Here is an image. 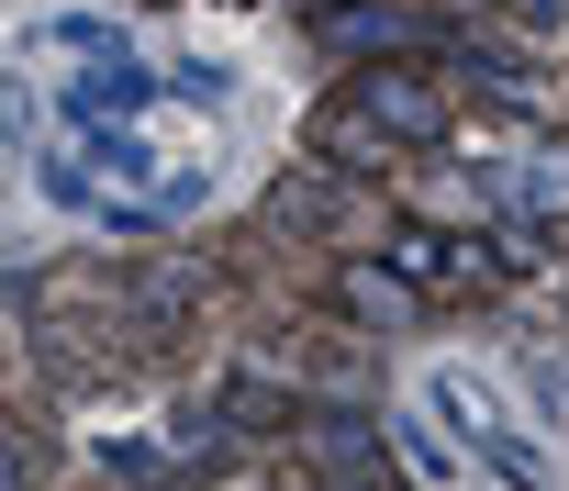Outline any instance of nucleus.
I'll use <instances>...</instances> for the list:
<instances>
[{
  "instance_id": "obj_1",
  "label": "nucleus",
  "mask_w": 569,
  "mask_h": 491,
  "mask_svg": "<svg viewBox=\"0 0 569 491\" xmlns=\"http://www.w3.org/2000/svg\"><path fill=\"white\" fill-rule=\"evenodd\" d=\"M358 112H369L391 146H436V134H447V90H436L425 68H402V57H380V68L358 79Z\"/></svg>"
},
{
  "instance_id": "obj_2",
  "label": "nucleus",
  "mask_w": 569,
  "mask_h": 491,
  "mask_svg": "<svg viewBox=\"0 0 569 491\" xmlns=\"http://www.w3.org/2000/svg\"><path fill=\"white\" fill-rule=\"evenodd\" d=\"M313 34H325L336 57H369V46L402 57V46H413V12H391V0H347V12H313Z\"/></svg>"
},
{
  "instance_id": "obj_3",
  "label": "nucleus",
  "mask_w": 569,
  "mask_h": 491,
  "mask_svg": "<svg viewBox=\"0 0 569 491\" xmlns=\"http://www.w3.org/2000/svg\"><path fill=\"white\" fill-rule=\"evenodd\" d=\"M469 258H480V246H447V234H425V223H402V234H391V269H402L413 291H436V280H469Z\"/></svg>"
},
{
  "instance_id": "obj_4",
  "label": "nucleus",
  "mask_w": 569,
  "mask_h": 491,
  "mask_svg": "<svg viewBox=\"0 0 569 491\" xmlns=\"http://www.w3.org/2000/svg\"><path fill=\"white\" fill-rule=\"evenodd\" d=\"M336 212H347L336 179H279V190H268V223H279V234H325Z\"/></svg>"
},
{
  "instance_id": "obj_5",
  "label": "nucleus",
  "mask_w": 569,
  "mask_h": 491,
  "mask_svg": "<svg viewBox=\"0 0 569 491\" xmlns=\"http://www.w3.org/2000/svg\"><path fill=\"white\" fill-rule=\"evenodd\" d=\"M347 313L402 324V313H413V280H402V269H347Z\"/></svg>"
},
{
  "instance_id": "obj_6",
  "label": "nucleus",
  "mask_w": 569,
  "mask_h": 491,
  "mask_svg": "<svg viewBox=\"0 0 569 491\" xmlns=\"http://www.w3.org/2000/svg\"><path fill=\"white\" fill-rule=\"evenodd\" d=\"M525 201H536L547 223L569 212V146H547V157H525Z\"/></svg>"
},
{
  "instance_id": "obj_7",
  "label": "nucleus",
  "mask_w": 569,
  "mask_h": 491,
  "mask_svg": "<svg viewBox=\"0 0 569 491\" xmlns=\"http://www.w3.org/2000/svg\"><path fill=\"white\" fill-rule=\"evenodd\" d=\"M68 101H79V112H134V101H146V79H79Z\"/></svg>"
},
{
  "instance_id": "obj_8",
  "label": "nucleus",
  "mask_w": 569,
  "mask_h": 491,
  "mask_svg": "<svg viewBox=\"0 0 569 491\" xmlns=\"http://www.w3.org/2000/svg\"><path fill=\"white\" fill-rule=\"evenodd\" d=\"M57 46H79V57H112V23H90V12H68V23H57Z\"/></svg>"
},
{
  "instance_id": "obj_9",
  "label": "nucleus",
  "mask_w": 569,
  "mask_h": 491,
  "mask_svg": "<svg viewBox=\"0 0 569 491\" xmlns=\"http://www.w3.org/2000/svg\"><path fill=\"white\" fill-rule=\"evenodd\" d=\"M525 23H558V0H525Z\"/></svg>"
}]
</instances>
